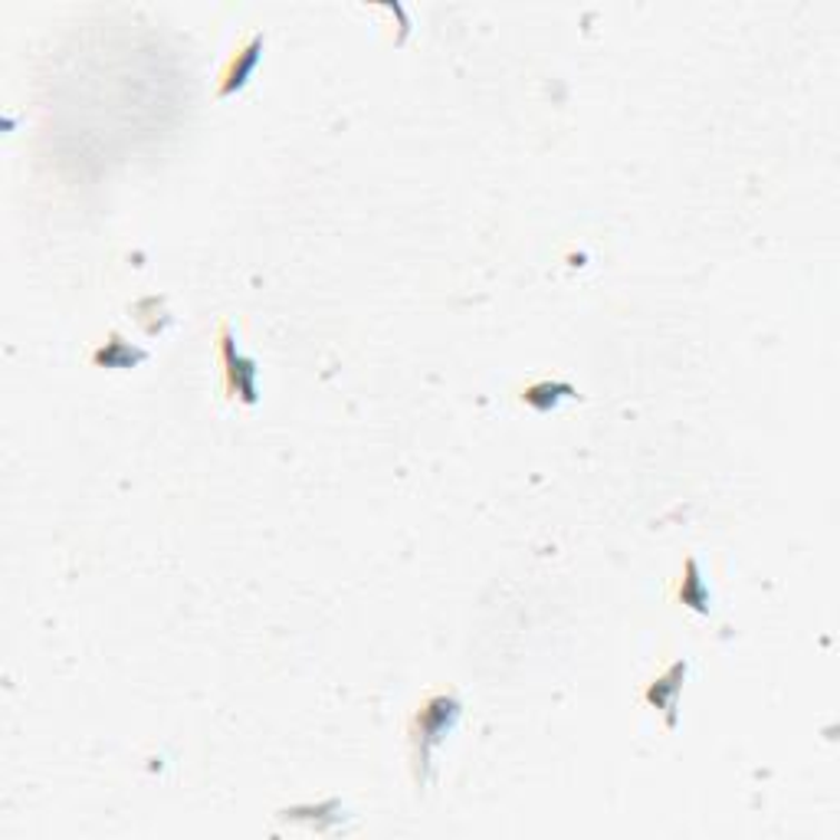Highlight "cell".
<instances>
[{"label":"cell","mask_w":840,"mask_h":840,"mask_svg":"<svg viewBox=\"0 0 840 840\" xmlns=\"http://www.w3.org/2000/svg\"><path fill=\"white\" fill-rule=\"evenodd\" d=\"M217 359H221V374H224V391L231 401H241L246 408H253L260 401L256 391V361L243 355L234 329L224 322L217 329Z\"/></svg>","instance_id":"2"},{"label":"cell","mask_w":840,"mask_h":840,"mask_svg":"<svg viewBox=\"0 0 840 840\" xmlns=\"http://www.w3.org/2000/svg\"><path fill=\"white\" fill-rule=\"evenodd\" d=\"M522 404H529L533 411H539V414H548V411H555L561 401H572V398H578V391L568 384V381H536V384H529V388H522Z\"/></svg>","instance_id":"5"},{"label":"cell","mask_w":840,"mask_h":840,"mask_svg":"<svg viewBox=\"0 0 840 840\" xmlns=\"http://www.w3.org/2000/svg\"><path fill=\"white\" fill-rule=\"evenodd\" d=\"M680 600H683L686 607L700 611V614H710V592H706V585H703V578H700V565H696V558H686V565H683V578H680Z\"/></svg>","instance_id":"7"},{"label":"cell","mask_w":840,"mask_h":840,"mask_svg":"<svg viewBox=\"0 0 840 840\" xmlns=\"http://www.w3.org/2000/svg\"><path fill=\"white\" fill-rule=\"evenodd\" d=\"M260 60H263V37L256 33V37H250L246 47H241V50L227 60L224 72H221V82H217V96L227 99V96L241 92L243 86L250 82L253 69L260 66Z\"/></svg>","instance_id":"4"},{"label":"cell","mask_w":840,"mask_h":840,"mask_svg":"<svg viewBox=\"0 0 840 840\" xmlns=\"http://www.w3.org/2000/svg\"><path fill=\"white\" fill-rule=\"evenodd\" d=\"M686 661H676L666 666V673L657 676L647 690H644V700L661 710L666 725H676V703H680V693H683V680H686Z\"/></svg>","instance_id":"3"},{"label":"cell","mask_w":840,"mask_h":840,"mask_svg":"<svg viewBox=\"0 0 840 840\" xmlns=\"http://www.w3.org/2000/svg\"><path fill=\"white\" fill-rule=\"evenodd\" d=\"M145 359L148 355L141 349H131L121 335H109V342L92 352V364H99V368H131Z\"/></svg>","instance_id":"6"},{"label":"cell","mask_w":840,"mask_h":840,"mask_svg":"<svg viewBox=\"0 0 840 840\" xmlns=\"http://www.w3.org/2000/svg\"><path fill=\"white\" fill-rule=\"evenodd\" d=\"M463 716V703L453 690H437L418 706L408 725V742H411V769L418 784H430L433 779V755L447 742V735L457 729Z\"/></svg>","instance_id":"1"}]
</instances>
